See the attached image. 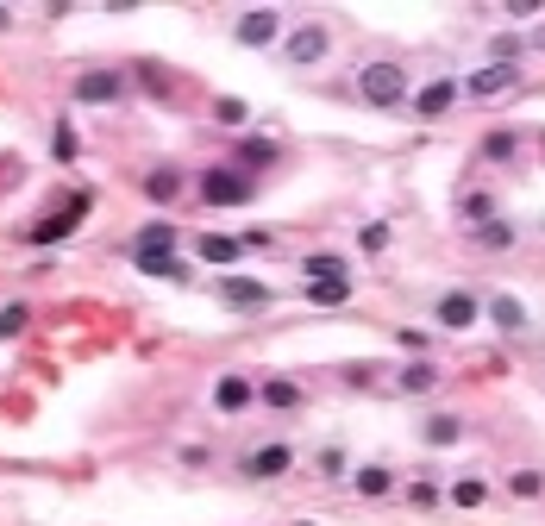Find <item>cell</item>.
Returning <instances> with one entry per match:
<instances>
[{
    "mask_svg": "<svg viewBox=\"0 0 545 526\" xmlns=\"http://www.w3.org/2000/svg\"><path fill=\"white\" fill-rule=\"evenodd\" d=\"M195 195H201L207 207H245V201H251V176L239 170V163H213V170H201Z\"/></svg>",
    "mask_w": 545,
    "mask_h": 526,
    "instance_id": "1",
    "label": "cell"
},
{
    "mask_svg": "<svg viewBox=\"0 0 545 526\" xmlns=\"http://www.w3.org/2000/svg\"><path fill=\"white\" fill-rule=\"evenodd\" d=\"M358 94L370 107H401L408 101V69L401 63H364L358 69Z\"/></svg>",
    "mask_w": 545,
    "mask_h": 526,
    "instance_id": "2",
    "label": "cell"
},
{
    "mask_svg": "<svg viewBox=\"0 0 545 526\" xmlns=\"http://www.w3.org/2000/svg\"><path fill=\"white\" fill-rule=\"evenodd\" d=\"M88 207H94V195L82 188V195H69V201H63L57 213H44V220H38V226H32L26 238H32V245H57V238H69V232L82 226V213H88Z\"/></svg>",
    "mask_w": 545,
    "mask_h": 526,
    "instance_id": "3",
    "label": "cell"
},
{
    "mask_svg": "<svg viewBox=\"0 0 545 526\" xmlns=\"http://www.w3.org/2000/svg\"><path fill=\"white\" fill-rule=\"evenodd\" d=\"M251 483H276V476H289L295 470V445H257V451H245V464H239Z\"/></svg>",
    "mask_w": 545,
    "mask_h": 526,
    "instance_id": "4",
    "label": "cell"
},
{
    "mask_svg": "<svg viewBox=\"0 0 545 526\" xmlns=\"http://www.w3.org/2000/svg\"><path fill=\"white\" fill-rule=\"evenodd\" d=\"M458 94H464V82H458V76H433V82H426V88L414 94V119H445V113L458 107Z\"/></svg>",
    "mask_w": 545,
    "mask_h": 526,
    "instance_id": "5",
    "label": "cell"
},
{
    "mask_svg": "<svg viewBox=\"0 0 545 526\" xmlns=\"http://www.w3.org/2000/svg\"><path fill=\"white\" fill-rule=\"evenodd\" d=\"M120 94H126L120 69H82V76H76V101H88V107H113Z\"/></svg>",
    "mask_w": 545,
    "mask_h": 526,
    "instance_id": "6",
    "label": "cell"
},
{
    "mask_svg": "<svg viewBox=\"0 0 545 526\" xmlns=\"http://www.w3.org/2000/svg\"><path fill=\"white\" fill-rule=\"evenodd\" d=\"M213 408H220V414H245V408H257V382H251L245 370H226L220 382H213Z\"/></svg>",
    "mask_w": 545,
    "mask_h": 526,
    "instance_id": "7",
    "label": "cell"
},
{
    "mask_svg": "<svg viewBox=\"0 0 545 526\" xmlns=\"http://www.w3.org/2000/svg\"><path fill=\"white\" fill-rule=\"evenodd\" d=\"M326 44H333V38H326V26H301V32H289L282 57H289L295 69H307V63H320V57H326Z\"/></svg>",
    "mask_w": 545,
    "mask_h": 526,
    "instance_id": "8",
    "label": "cell"
},
{
    "mask_svg": "<svg viewBox=\"0 0 545 526\" xmlns=\"http://www.w3.org/2000/svg\"><path fill=\"white\" fill-rule=\"evenodd\" d=\"M477 314H483V301L470 295V289H452V295H439V326L464 332V326H477Z\"/></svg>",
    "mask_w": 545,
    "mask_h": 526,
    "instance_id": "9",
    "label": "cell"
},
{
    "mask_svg": "<svg viewBox=\"0 0 545 526\" xmlns=\"http://www.w3.org/2000/svg\"><path fill=\"white\" fill-rule=\"evenodd\" d=\"M514 76H520L514 63H489V69H477V76L464 82V94H477V101H495V94H508V88H514Z\"/></svg>",
    "mask_w": 545,
    "mask_h": 526,
    "instance_id": "10",
    "label": "cell"
},
{
    "mask_svg": "<svg viewBox=\"0 0 545 526\" xmlns=\"http://www.w3.org/2000/svg\"><path fill=\"white\" fill-rule=\"evenodd\" d=\"M257 401L276 408V414H295L307 395H301V382H289V376H264V382H257Z\"/></svg>",
    "mask_w": 545,
    "mask_h": 526,
    "instance_id": "11",
    "label": "cell"
},
{
    "mask_svg": "<svg viewBox=\"0 0 545 526\" xmlns=\"http://www.w3.org/2000/svg\"><path fill=\"white\" fill-rule=\"evenodd\" d=\"M220 301L226 307H270V289L251 276H220Z\"/></svg>",
    "mask_w": 545,
    "mask_h": 526,
    "instance_id": "12",
    "label": "cell"
},
{
    "mask_svg": "<svg viewBox=\"0 0 545 526\" xmlns=\"http://www.w3.org/2000/svg\"><path fill=\"white\" fill-rule=\"evenodd\" d=\"M276 32H282V13L257 7V13H245V19H239V32H232V38H239V44H270Z\"/></svg>",
    "mask_w": 545,
    "mask_h": 526,
    "instance_id": "13",
    "label": "cell"
},
{
    "mask_svg": "<svg viewBox=\"0 0 545 526\" xmlns=\"http://www.w3.org/2000/svg\"><path fill=\"white\" fill-rule=\"evenodd\" d=\"M201 263H220V270H226V263H239L245 257V238H226V232H201Z\"/></svg>",
    "mask_w": 545,
    "mask_h": 526,
    "instance_id": "14",
    "label": "cell"
},
{
    "mask_svg": "<svg viewBox=\"0 0 545 526\" xmlns=\"http://www.w3.org/2000/svg\"><path fill=\"white\" fill-rule=\"evenodd\" d=\"M163 251H176V226L170 220H151L145 232L132 238V257H163Z\"/></svg>",
    "mask_w": 545,
    "mask_h": 526,
    "instance_id": "15",
    "label": "cell"
},
{
    "mask_svg": "<svg viewBox=\"0 0 545 526\" xmlns=\"http://www.w3.org/2000/svg\"><path fill=\"white\" fill-rule=\"evenodd\" d=\"M301 276H307V282H333V276H351V270H345L339 251H314V257L301 263Z\"/></svg>",
    "mask_w": 545,
    "mask_h": 526,
    "instance_id": "16",
    "label": "cell"
},
{
    "mask_svg": "<svg viewBox=\"0 0 545 526\" xmlns=\"http://www.w3.org/2000/svg\"><path fill=\"white\" fill-rule=\"evenodd\" d=\"M420 439H426V445H458V439H464V420H458V414H433V420L420 426Z\"/></svg>",
    "mask_w": 545,
    "mask_h": 526,
    "instance_id": "17",
    "label": "cell"
},
{
    "mask_svg": "<svg viewBox=\"0 0 545 526\" xmlns=\"http://www.w3.org/2000/svg\"><path fill=\"white\" fill-rule=\"evenodd\" d=\"M389 489H395V470H389V464H364V470H358V495L383 501Z\"/></svg>",
    "mask_w": 545,
    "mask_h": 526,
    "instance_id": "18",
    "label": "cell"
},
{
    "mask_svg": "<svg viewBox=\"0 0 545 526\" xmlns=\"http://www.w3.org/2000/svg\"><path fill=\"white\" fill-rule=\"evenodd\" d=\"M395 389L401 395H426V389H439V370L433 364H408V370L395 376Z\"/></svg>",
    "mask_w": 545,
    "mask_h": 526,
    "instance_id": "19",
    "label": "cell"
},
{
    "mask_svg": "<svg viewBox=\"0 0 545 526\" xmlns=\"http://www.w3.org/2000/svg\"><path fill=\"white\" fill-rule=\"evenodd\" d=\"M307 301H314V307H339V301H351V276H333V282H307Z\"/></svg>",
    "mask_w": 545,
    "mask_h": 526,
    "instance_id": "20",
    "label": "cell"
},
{
    "mask_svg": "<svg viewBox=\"0 0 545 526\" xmlns=\"http://www.w3.org/2000/svg\"><path fill=\"white\" fill-rule=\"evenodd\" d=\"M138 270H145V276H163V282H182L188 263H182L176 251H163V257H138Z\"/></svg>",
    "mask_w": 545,
    "mask_h": 526,
    "instance_id": "21",
    "label": "cell"
},
{
    "mask_svg": "<svg viewBox=\"0 0 545 526\" xmlns=\"http://www.w3.org/2000/svg\"><path fill=\"white\" fill-rule=\"evenodd\" d=\"M282 151L270 145V138H245V145H239V170H264V163H276Z\"/></svg>",
    "mask_w": 545,
    "mask_h": 526,
    "instance_id": "22",
    "label": "cell"
},
{
    "mask_svg": "<svg viewBox=\"0 0 545 526\" xmlns=\"http://www.w3.org/2000/svg\"><path fill=\"white\" fill-rule=\"evenodd\" d=\"M145 195H151L157 207L176 201V195H182V176H176V170H151V176H145Z\"/></svg>",
    "mask_w": 545,
    "mask_h": 526,
    "instance_id": "23",
    "label": "cell"
},
{
    "mask_svg": "<svg viewBox=\"0 0 545 526\" xmlns=\"http://www.w3.org/2000/svg\"><path fill=\"white\" fill-rule=\"evenodd\" d=\"M458 213H464V220H470V226H489V220H495V201L483 195V188H470V195L458 201Z\"/></svg>",
    "mask_w": 545,
    "mask_h": 526,
    "instance_id": "24",
    "label": "cell"
},
{
    "mask_svg": "<svg viewBox=\"0 0 545 526\" xmlns=\"http://www.w3.org/2000/svg\"><path fill=\"white\" fill-rule=\"evenodd\" d=\"M489 320H495V326H508V332L527 326V314H520V301H514V295H495V301H489Z\"/></svg>",
    "mask_w": 545,
    "mask_h": 526,
    "instance_id": "25",
    "label": "cell"
},
{
    "mask_svg": "<svg viewBox=\"0 0 545 526\" xmlns=\"http://www.w3.org/2000/svg\"><path fill=\"white\" fill-rule=\"evenodd\" d=\"M483 495H489L483 476H464V483H452V501H458V508H483Z\"/></svg>",
    "mask_w": 545,
    "mask_h": 526,
    "instance_id": "26",
    "label": "cell"
},
{
    "mask_svg": "<svg viewBox=\"0 0 545 526\" xmlns=\"http://www.w3.org/2000/svg\"><path fill=\"white\" fill-rule=\"evenodd\" d=\"M26 320H32V307H26V301L0 307V339H13V332H26Z\"/></svg>",
    "mask_w": 545,
    "mask_h": 526,
    "instance_id": "27",
    "label": "cell"
},
{
    "mask_svg": "<svg viewBox=\"0 0 545 526\" xmlns=\"http://www.w3.org/2000/svg\"><path fill=\"white\" fill-rule=\"evenodd\" d=\"M514 151H520L514 132H489V138H483V157H489V163H502V157H514Z\"/></svg>",
    "mask_w": 545,
    "mask_h": 526,
    "instance_id": "28",
    "label": "cell"
},
{
    "mask_svg": "<svg viewBox=\"0 0 545 526\" xmlns=\"http://www.w3.org/2000/svg\"><path fill=\"white\" fill-rule=\"evenodd\" d=\"M213 119H220V126H245V101H232V94H220V101H213Z\"/></svg>",
    "mask_w": 545,
    "mask_h": 526,
    "instance_id": "29",
    "label": "cell"
},
{
    "mask_svg": "<svg viewBox=\"0 0 545 526\" xmlns=\"http://www.w3.org/2000/svg\"><path fill=\"white\" fill-rule=\"evenodd\" d=\"M508 489L533 501V495H545V476H539V470H514V476H508Z\"/></svg>",
    "mask_w": 545,
    "mask_h": 526,
    "instance_id": "30",
    "label": "cell"
},
{
    "mask_svg": "<svg viewBox=\"0 0 545 526\" xmlns=\"http://www.w3.org/2000/svg\"><path fill=\"white\" fill-rule=\"evenodd\" d=\"M477 238H483V245H514V226L508 220H489V226H477Z\"/></svg>",
    "mask_w": 545,
    "mask_h": 526,
    "instance_id": "31",
    "label": "cell"
},
{
    "mask_svg": "<svg viewBox=\"0 0 545 526\" xmlns=\"http://www.w3.org/2000/svg\"><path fill=\"white\" fill-rule=\"evenodd\" d=\"M320 476H345V451H339V445L320 451Z\"/></svg>",
    "mask_w": 545,
    "mask_h": 526,
    "instance_id": "32",
    "label": "cell"
},
{
    "mask_svg": "<svg viewBox=\"0 0 545 526\" xmlns=\"http://www.w3.org/2000/svg\"><path fill=\"white\" fill-rule=\"evenodd\" d=\"M138 82H145L151 94H170V76H157V63H145V69H138Z\"/></svg>",
    "mask_w": 545,
    "mask_h": 526,
    "instance_id": "33",
    "label": "cell"
},
{
    "mask_svg": "<svg viewBox=\"0 0 545 526\" xmlns=\"http://www.w3.org/2000/svg\"><path fill=\"white\" fill-rule=\"evenodd\" d=\"M389 245V226H364V251H383Z\"/></svg>",
    "mask_w": 545,
    "mask_h": 526,
    "instance_id": "34",
    "label": "cell"
},
{
    "mask_svg": "<svg viewBox=\"0 0 545 526\" xmlns=\"http://www.w3.org/2000/svg\"><path fill=\"white\" fill-rule=\"evenodd\" d=\"M57 157H63V163L76 157V132H69V126H57Z\"/></svg>",
    "mask_w": 545,
    "mask_h": 526,
    "instance_id": "35",
    "label": "cell"
},
{
    "mask_svg": "<svg viewBox=\"0 0 545 526\" xmlns=\"http://www.w3.org/2000/svg\"><path fill=\"white\" fill-rule=\"evenodd\" d=\"M7 26H13V13H7V7H0V32H7Z\"/></svg>",
    "mask_w": 545,
    "mask_h": 526,
    "instance_id": "36",
    "label": "cell"
}]
</instances>
